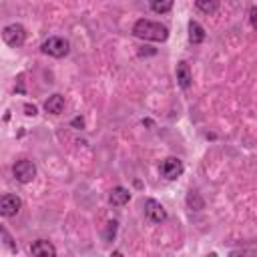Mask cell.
I'll return each mask as SVG.
<instances>
[{"instance_id": "e0dca14e", "label": "cell", "mask_w": 257, "mask_h": 257, "mask_svg": "<svg viewBox=\"0 0 257 257\" xmlns=\"http://www.w3.org/2000/svg\"><path fill=\"white\" fill-rule=\"evenodd\" d=\"M115 235H117V221H109L106 223V229L103 231V239L109 243V241L115 239Z\"/></svg>"}, {"instance_id": "8fae6325", "label": "cell", "mask_w": 257, "mask_h": 257, "mask_svg": "<svg viewBox=\"0 0 257 257\" xmlns=\"http://www.w3.org/2000/svg\"><path fill=\"white\" fill-rule=\"evenodd\" d=\"M64 109V97L62 95H52L47 99L45 103V111L51 113V115H60Z\"/></svg>"}, {"instance_id": "277c9868", "label": "cell", "mask_w": 257, "mask_h": 257, "mask_svg": "<svg viewBox=\"0 0 257 257\" xmlns=\"http://www.w3.org/2000/svg\"><path fill=\"white\" fill-rule=\"evenodd\" d=\"M12 175L16 177V181L20 183H30L34 177H36V165L28 159H23V161H16L14 167H12Z\"/></svg>"}, {"instance_id": "52a82bcc", "label": "cell", "mask_w": 257, "mask_h": 257, "mask_svg": "<svg viewBox=\"0 0 257 257\" xmlns=\"http://www.w3.org/2000/svg\"><path fill=\"white\" fill-rule=\"evenodd\" d=\"M20 199L12 193H6V195L0 197V215L2 217H14L16 213L20 211Z\"/></svg>"}, {"instance_id": "d6986e66", "label": "cell", "mask_w": 257, "mask_h": 257, "mask_svg": "<svg viewBox=\"0 0 257 257\" xmlns=\"http://www.w3.org/2000/svg\"><path fill=\"white\" fill-rule=\"evenodd\" d=\"M25 115H28V117H36L38 115V111H36V106L34 104H25Z\"/></svg>"}, {"instance_id": "2e32d148", "label": "cell", "mask_w": 257, "mask_h": 257, "mask_svg": "<svg viewBox=\"0 0 257 257\" xmlns=\"http://www.w3.org/2000/svg\"><path fill=\"white\" fill-rule=\"evenodd\" d=\"M0 239L4 241V245L12 251V253H18V247H16V243H14V239H12V235L8 233V229L6 227H2L0 225Z\"/></svg>"}, {"instance_id": "ffe728a7", "label": "cell", "mask_w": 257, "mask_h": 257, "mask_svg": "<svg viewBox=\"0 0 257 257\" xmlns=\"http://www.w3.org/2000/svg\"><path fill=\"white\" fill-rule=\"evenodd\" d=\"M255 14H257V8L251 6L249 8V23H251V26H255Z\"/></svg>"}, {"instance_id": "ba28073f", "label": "cell", "mask_w": 257, "mask_h": 257, "mask_svg": "<svg viewBox=\"0 0 257 257\" xmlns=\"http://www.w3.org/2000/svg\"><path fill=\"white\" fill-rule=\"evenodd\" d=\"M109 201H111V205H115V207L127 205L128 201H131V193H128V189H125V187H113L111 195H109Z\"/></svg>"}, {"instance_id": "4fadbf2b", "label": "cell", "mask_w": 257, "mask_h": 257, "mask_svg": "<svg viewBox=\"0 0 257 257\" xmlns=\"http://www.w3.org/2000/svg\"><path fill=\"white\" fill-rule=\"evenodd\" d=\"M187 205H189V209H193V211L205 209V201H203V197L199 195L197 191H189V193H187Z\"/></svg>"}, {"instance_id": "9c48e42d", "label": "cell", "mask_w": 257, "mask_h": 257, "mask_svg": "<svg viewBox=\"0 0 257 257\" xmlns=\"http://www.w3.org/2000/svg\"><path fill=\"white\" fill-rule=\"evenodd\" d=\"M30 253L32 255H56V249H54V245L51 243V241H47V239H38V241H34L32 245H30Z\"/></svg>"}, {"instance_id": "6da1fadb", "label": "cell", "mask_w": 257, "mask_h": 257, "mask_svg": "<svg viewBox=\"0 0 257 257\" xmlns=\"http://www.w3.org/2000/svg\"><path fill=\"white\" fill-rule=\"evenodd\" d=\"M133 34L143 40H153V42H165L169 38V28L161 23H153V20L141 18L133 26Z\"/></svg>"}, {"instance_id": "7c38bea8", "label": "cell", "mask_w": 257, "mask_h": 257, "mask_svg": "<svg viewBox=\"0 0 257 257\" xmlns=\"http://www.w3.org/2000/svg\"><path fill=\"white\" fill-rule=\"evenodd\" d=\"M189 40H191V45H201L205 40V28L197 20H191L189 23Z\"/></svg>"}, {"instance_id": "5bb4252c", "label": "cell", "mask_w": 257, "mask_h": 257, "mask_svg": "<svg viewBox=\"0 0 257 257\" xmlns=\"http://www.w3.org/2000/svg\"><path fill=\"white\" fill-rule=\"evenodd\" d=\"M173 2L175 0H149V4H151V10L157 12V14H165L173 8Z\"/></svg>"}, {"instance_id": "7402d4cb", "label": "cell", "mask_w": 257, "mask_h": 257, "mask_svg": "<svg viewBox=\"0 0 257 257\" xmlns=\"http://www.w3.org/2000/svg\"><path fill=\"white\" fill-rule=\"evenodd\" d=\"M145 49H149V47H145ZM139 54H141V56H145V54H155V51H139Z\"/></svg>"}, {"instance_id": "3957f363", "label": "cell", "mask_w": 257, "mask_h": 257, "mask_svg": "<svg viewBox=\"0 0 257 257\" xmlns=\"http://www.w3.org/2000/svg\"><path fill=\"white\" fill-rule=\"evenodd\" d=\"M2 40L12 49H20L26 40V28L23 25H8L2 30Z\"/></svg>"}, {"instance_id": "8992f818", "label": "cell", "mask_w": 257, "mask_h": 257, "mask_svg": "<svg viewBox=\"0 0 257 257\" xmlns=\"http://www.w3.org/2000/svg\"><path fill=\"white\" fill-rule=\"evenodd\" d=\"M145 215H147L149 221H153V223H163L167 219V211L159 201L147 199L145 201Z\"/></svg>"}, {"instance_id": "44dd1931", "label": "cell", "mask_w": 257, "mask_h": 257, "mask_svg": "<svg viewBox=\"0 0 257 257\" xmlns=\"http://www.w3.org/2000/svg\"><path fill=\"white\" fill-rule=\"evenodd\" d=\"M71 125H73L75 128H82V127H84V121H82L80 117H77V119H73V123H71Z\"/></svg>"}, {"instance_id": "30bf717a", "label": "cell", "mask_w": 257, "mask_h": 257, "mask_svg": "<svg viewBox=\"0 0 257 257\" xmlns=\"http://www.w3.org/2000/svg\"><path fill=\"white\" fill-rule=\"evenodd\" d=\"M191 69H189V64L185 60H181L177 64V82H179V87L181 89H189L191 87Z\"/></svg>"}, {"instance_id": "9a60e30c", "label": "cell", "mask_w": 257, "mask_h": 257, "mask_svg": "<svg viewBox=\"0 0 257 257\" xmlns=\"http://www.w3.org/2000/svg\"><path fill=\"white\" fill-rule=\"evenodd\" d=\"M195 4H197V8L201 10V12H205V14H213L217 8H219V4H221V0H195Z\"/></svg>"}, {"instance_id": "5b68a950", "label": "cell", "mask_w": 257, "mask_h": 257, "mask_svg": "<svg viewBox=\"0 0 257 257\" xmlns=\"http://www.w3.org/2000/svg\"><path fill=\"white\" fill-rule=\"evenodd\" d=\"M161 175L165 177V179H169V181H175V179H179L181 177V173H183V163H181V159H177V157H167L163 163H161Z\"/></svg>"}, {"instance_id": "ac0fdd59", "label": "cell", "mask_w": 257, "mask_h": 257, "mask_svg": "<svg viewBox=\"0 0 257 257\" xmlns=\"http://www.w3.org/2000/svg\"><path fill=\"white\" fill-rule=\"evenodd\" d=\"M16 93H20V95L26 93V89H25V73H20L16 77Z\"/></svg>"}, {"instance_id": "7a4b0ae2", "label": "cell", "mask_w": 257, "mask_h": 257, "mask_svg": "<svg viewBox=\"0 0 257 257\" xmlns=\"http://www.w3.org/2000/svg\"><path fill=\"white\" fill-rule=\"evenodd\" d=\"M40 51L49 54V56H54V58H62V56H67L69 51H71V45H69V40L67 38H60V36H52L49 40L42 42V47Z\"/></svg>"}]
</instances>
